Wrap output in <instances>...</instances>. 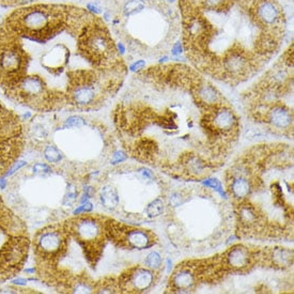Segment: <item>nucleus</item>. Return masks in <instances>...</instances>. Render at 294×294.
I'll use <instances>...</instances> for the list:
<instances>
[{
    "mask_svg": "<svg viewBox=\"0 0 294 294\" xmlns=\"http://www.w3.org/2000/svg\"><path fill=\"white\" fill-rule=\"evenodd\" d=\"M247 181L248 191L231 203L239 238L293 239V150L289 144H259L227 169Z\"/></svg>",
    "mask_w": 294,
    "mask_h": 294,
    "instance_id": "1",
    "label": "nucleus"
},
{
    "mask_svg": "<svg viewBox=\"0 0 294 294\" xmlns=\"http://www.w3.org/2000/svg\"><path fill=\"white\" fill-rule=\"evenodd\" d=\"M106 218L84 213V215L78 214L77 217L64 224L69 237L76 241L83 249L85 258L91 266H94L101 258L106 241L108 240L106 234Z\"/></svg>",
    "mask_w": 294,
    "mask_h": 294,
    "instance_id": "2",
    "label": "nucleus"
},
{
    "mask_svg": "<svg viewBox=\"0 0 294 294\" xmlns=\"http://www.w3.org/2000/svg\"><path fill=\"white\" fill-rule=\"evenodd\" d=\"M17 28L34 41L44 42L57 34L62 25L61 17L52 9L29 8L20 11L17 16Z\"/></svg>",
    "mask_w": 294,
    "mask_h": 294,
    "instance_id": "3",
    "label": "nucleus"
},
{
    "mask_svg": "<svg viewBox=\"0 0 294 294\" xmlns=\"http://www.w3.org/2000/svg\"><path fill=\"white\" fill-rule=\"evenodd\" d=\"M106 234L115 245L126 249H148L158 242L156 234L151 230L134 227L111 218H106Z\"/></svg>",
    "mask_w": 294,
    "mask_h": 294,
    "instance_id": "4",
    "label": "nucleus"
},
{
    "mask_svg": "<svg viewBox=\"0 0 294 294\" xmlns=\"http://www.w3.org/2000/svg\"><path fill=\"white\" fill-rule=\"evenodd\" d=\"M69 239L71 237L64 225L47 227L35 235V254L45 262H57L66 256Z\"/></svg>",
    "mask_w": 294,
    "mask_h": 294,
    "instance_id": "5",
    "label": "nucleus"
},
{
    "mask_svg": "<svg viewBox=\"0 0 294 294\" xmlns=\"http://www.w3.org/2000/svg\"><path fill=\"white\" fill-rule=\"evenodd\" d=\"M260 247L237 244L223 251L221 259L228 275L248 274L260 265Z\"/></svg>",
    "mask_w": 294,
    "mask_h": 294,
    "instance_id": "6",
    "label": "nucleus"
},
{
    "mask_svg": "<svg viewBox=\"0 0 294 294\" xmlns=\"http://www.w3.org/2000/svg\"><path fill=\"white\" fill-rule=\"evenodd\" d=\"M29 249L26 237L15 234L5 241L0 248V276L4 278L15 275L23 267Z\"/></svg>",
    "mask_w": 294,
    "mask_h": 294,
    "instance_id": "7",
    "label": "nucleus"
},
{
    "mask_svg": "<svg viewBox=\"0 0 294 294\" xmlns=\"http://www.w3.org/2000/svg\"><path fill=\"white\" fill-rule=\"evenodd\" d=\"M159 272L147 266L136 265L123 272L118 278L120 293H144L151 290L157 281Z\"/></svg>",
    "mask_w": 294,
    "mask_h": 294,
    "instance_id": "8",
    "label": "nucleus"
},
{
    "mask_svg": "<svg viewBox=\"0 0 294 294\" xmlns=\"http://www.w3.org/2000/svg\"><path fill=\"white\" fill-rule=\"evenodd\" d=\"M80 51L96 66H103L114 58L116 48L108 35L102 30H96L80 42Z\"/></svg>",
    "mask_w": 294,
    "mask_h": 294,
    "instance_id": "9",
    "label": "nucleus"
},
{
    "mask_svg": "<svg viewBox=\"0 0 294 294\" xmlns=\"http://www.w3.org/2000/svg\"><path fill=\"white\" fill-rule=\"evenodd\" d=\"M71 77L69 100L78 107H89L99 99V86L94 74L90 72H76Z\"/></svg>",
    "mask_w": 294,
    "mask_h": 294,
    "instance_id": "10",
    "label": "nucleus"
},
{
    "mask_svg": "<svg viewBox=\"0 0 294 294\" xmlns=\"http://www.w3.org/2000/svg\"><path fill=\"white\" fill-rule=\"evenodd\" d=\"M24 68V53L17 46L3 45L0 47V76L9 77L10 83L16 85L21 77H24L21 75Z\"/></svg>",
    "mask_w": 294,
    "mask_h": 294,
    "instance_id": "11",
    "label": "nucleus"
},
{
    "mask_svg": "<svg viewBox=\"0 0 294 294\" xmlns=\"http://www.w3.org/2000/svg\"><path fill=\"white\" fill-rule=\"evenodd\" d=\"M260 265L278 271L290 269L293 265V250L281 246L261 248Z\"/></svg>",
    "mask_w": 294,
    "mask_h": 294,
    "instance_id": "12",
    "label": "nucleus"
},
{
    "mask_svg": "<svg viewBox=\"0 0 294 294\" xmlns=\"http://www.w3.org/2000/svg\"><path fill=\"white\" fill-rule=\"evenodd\" d=\"M254 11L257 20L267 28L279 26L282 19L281 9L275 0H256Z\"/></svg>",
    "mask_w": 294,
    "mask_h": 294,
    "instance_id": "13",
    "label": "nucleus"
},
{
    "mask_svg": "<svg viewBox=\"0 0 294 294\" xmlns=\"http://www.w3.org/2000/svg\"><path fill=\"white\" fill-rule=\"evenodd\" d=\"M15 86H17L18 93L27 100L36 101L45 94V84L39 76H24Z\"/></svg>",
    "mask_w": 294,
    "mask_h": 294,
    "instance_id": "14",
    "label": "nucleus"
},
{
    "mask_svg": "<svg viewBox=\"0 0 294 294\" xmlns=\"http://www.w3.org/2000/svg\"><path fill=\"white\" fill-rule=\"evenodd\" d=\"M100 200L102 206L105 208L112 211L117 208L120 203L119 192H118L116 187L110 184H106L102 186L100 190Z\"/></svg>",
    "mask_w": 294,
    "mask_h": 294,
    "instance_id": "15",
    "label": "nucleus"
},
{
    "mask_svg": "<svg viewBox=\"0 0 294 294\" xmlns=\"http://www.w3.org/2000/svg\"><path fill=\"white\" fill-rule=\"evenodd\" d=\"M62 46H56L52 48L51 52H48L44 57V66L47 68H51L52 69H61L64 63L68 62V52L67 51L61 50Z\"/></svg>",
    "mask_w": 294,
    "mask_h": 294,
    "instance_id": "16",
    "label": "nucleus"
},
{
    "mask_svg": "<svg viewBox=\"0 0 294 294\" xmlns=\"http://www.w3.org/2000/svg\"><path fill=\"white\" fill-rule=\"evenodd\" d=\"M164 200L160 198H155L151 202L148 203V206L144 208V212L149 218H156L164 213Z\"/></svg>",
    "mask_w": 294,
    "mask_h": 294,
    "instance_id": "17",
    "label": "nucleus"
},
{
    "mask_svg": "<svg viewBox=\"0 0 294 294\" xmlns=\"http://www.w3.org/2000/svg\"><path fill=\"white\" fill-rule=\"evenodd\" d=\"M144 266H147L153 271L160 272L162 271V266H164L162 256L157 251H151L147 256V258L144 259Z\"/></svg>",
    "mask_w": 294,
    "mask_h": 294,
    "instance_id": "18",
    "label": "nucleus"
},
{
    "mask_svg": "<svg viewBox=\"0 0 294 294\" xmlns=\"http://www.w3.org/2000/svg\"><path fill=\"white\" fill-rule=\"evenodd\" d=\"M77 197H78V191L76 187H75L74 184H69L66 195L63 197L62 205L67 207H72L74 203L76 202Z\"/></svg>",
    "mask_w": 294,
    "mask_h": 294,
    "instance_id": "19",
    "label": "nucleus"
},
{
    "mask_svg": "<svg viewBox=\"0 0 294 294\" xmlns=\"http://www.w3.org/2000/svg\"><path fill=\"white\" fill-rule=\"evenodd\" d=\"M44 157L50 163H59L62 159V154L55 146H47L44 150Z\"/></svg>",
    "mask_w": 294,
    "mask_h": 294,
    "instance_id": "20",
    "label": "nucleus"
},
{
    "mask_svg": "<svg viewBox=\"0 0 294 294\" xmlns=\"http://www.w3.org/2000/svg\"><path fill=\"white\" fill-rule=\"evenodd\" d=\"M144 8V2L142 0H131L124 5V13L126 15H134L139 13Z\"/></svg>",
    "mask_w": 294,
    "mask_h": 294,
    "instance_id": "21",
    "label": "nucleus"
},
{
    "mask_svg": "<svg viewBox=\"0 0 294 294\" xmlns=\"http://www.w3.org/2000/svg\"><path fill=\"white\" fill-rule=\"evenodd\" d=\"M86 124V121L83 119V118H80L78 116H73L69 117L64 122L63 126L66 128H71V127H82Z\"/></svg>",
    "mask_w": 294,
    "mask_h": 294,
    "instance_id": "22",
    "label": "nucleus"
},
{
    "mask_svg": "<svg viewBox=\"0 0 294 294\" xmlns=\"http://www.w3.org/2000/svg\"><path fill=\"white\" fill-rule=\"evenodd\" d=\"M32 173L36 175H47L52 173V168L46 164L36 163L32 166Z\"/></svg>",
    "mask_w": 294,
    "mask_h": 294,
    "instance_id": "23",
    "label": "nucleus"
},
{
    "mask_svg": "<svg viewBox=\"0 0 294 294\" xmlns=\"http://www.w3.org/2000/svg\"><path fill=\"white\" fill-rule=\"evenodd\" d=\"M27 163L25 162V160H20V162H16V163H14V166L11 169H9L8 170V173H5V176H8V175H12L14 173H16V171H17L19 168H21V167H24V166L26 165Z\"/></svg>",
    "mask_w": 294,
    "mask_h": 294,
    "instance_id": "24",
    "label": "nucleus"
},
{
    "mask_svg": "<svg viewBox=\"0 0 294 294\" xmlns=\"http://www.w3.org/2000/svg\"><path fill=\"white\" fill-rule=\"evenodd\" d=\"M124 159H126V155L124 153H119V152H118V153L114 154V158H112V162H114V164L121 163Z\"/></svg>",
    "mask_w": 294,
    "mask_h": 294,
    "instance_id": "25",
    "label": "nucleus"
},
{
    "mask_svg": "<svg viewBox=\"0 0 294 294\" xmlns=\"http://www.w3.org/2000/svg\"><path fill=\"white\" fill-rule=\"evenodd\" d=\"M12 283L17 286H25L27 283V280L24 279V278H15V279L12 280Z\"/></svg>",
    "mask_w": 294,
    "mask_h": 294,
    "instance_id": "26",
    "label": "nucleus"
},
{
    "mask_svg": "<svg viewBox=\"0 0 294 294\" xmlns=\"http://www.w3.org/2000/svg\"><path fill=\"white\" fill-rule=\"evenodd\" d=\"M146 66V63H144V61H142V60H139V61H137L135 64H134V66L132 67V69L133 71H135V69H143V67Z\"/></svg>",
    "mask_w": 294,
    "mask_h": 294,
    "instance_id": "27",
    "label": "nucleus"
},
{
    "mask_svg": "<svg viewBox=\"0 0 294 294\" xmlns=\"http://www.w3.org/2000/svg\"><path fill=\"white\" fill-rule=\"evenodd\" d=\"M88 9L90 10V11H92V12H94V13H100L101 11L95 7V5H93V4H88Z\"/></svg>",
    "mask_w": 294,
    "mask_h": 294,
    "instance_id": "28",
    "label": "nucleus"
},
{
    "mask_svg": "<svg viewBox=\"0 0 294 294\" xmlns=\"http://www.w3.org/2000/svg\"><path fill=\"white\" fill-rule=\"evenodd\" d=\"M173 52L174 53V55H178V53L181 52V45H180V43H178V44H176V45L174 46Z\"/></svg>",
    "mask_w": 294,
    "mask_h": 294,
    "instance_id": "29",
    "label": "nucleus"
},
{
    "mask_svg": "<svg viewBox=\"0 0 294 294\" xmlns=\"http://www.w3.org/2000/svg\"><path fill=\"white\" fill-rule=\"evenodd\" d=\"M16 1H17L18 3H30V2H32V1H35V0H16Z\"/></svg>",
    "mask_w": 294,
    "mask_h": 294,
    "instance_id": "30",
    "label": "nucleus"
},
{
    "mask_svg": "<svg viewBox=\"0 0 294 294\" xmlns=\"http://www.w3.org/2000/svg\"><path fill=\"white\" fill-rule=\"evenodd\" d=\"M5 183H7V181H5L4 179H0V186H1V189H4Z\"/></svg>",
    "mask_w": 294,
    "mask_h": 294,
    "instance_id": "31",
    "label": "nucleus"
},
{
    "mask_svg": "<svg viewBox=\"0 0 294 294\" xmlns=\"http://www.w3.org/2000/svg\"><path fill=\"white\" fill-rule=\"evenodd\" d=\"M25 272H26V273H35V267H32V269H26Z\"/></svg>",
    "mask_w": 294,
    "mask_h": 294,
    "instance_id": "32",
    "label": "nucleus"
}]
</instances>
